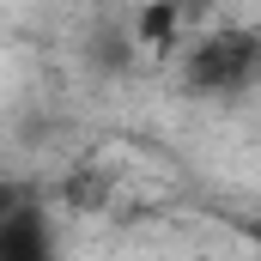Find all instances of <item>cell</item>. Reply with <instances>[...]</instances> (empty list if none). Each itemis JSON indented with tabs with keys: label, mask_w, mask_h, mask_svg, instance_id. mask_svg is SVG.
<instances>
[{
	"label": "cell",
	"mask_w": 261,
	"mask_h": 261,
	"mask_svg": "<svg viewBox=\"0 0 261 261\" xmlns=\"http://www.w3.org/2000/svg\"><path fill=\"white\" fill-rule=\"evenodd\" d=\"M176 79L195 103H243L261 91V24H200L176 55Z\"/></svg>",
	"instance_id": "cell-1"
},
{
	"label": "cell",
	"mask_w": 261,
	"mask_h": 261,
	"mask_svg": "<svg viewBox=\"0 0 261 261\" xmlns=\"http://www.w3.org/2000/svg\"><path fill=\"white\" fill-rule=\"evenodd\" d=\"M0 261H61V243H55V219L37 206L0 219Z\"/></svg>",
	"instance_id": "cell-2"
},
{
	"label": "cell",
	"mask_w": 261,
	"mask_h": 261,
	"mask_svg": "<svg viewBox=\"0 0 261 261\" xmlns=\"http://www.w3.org/2000/svg\"><path fill=\"white\" fill-rule=\"evenodd\" d=\"M24 206H37V189L18 182V176H0V219H12V213H24Z\"/></svg>",
	"instance_id": "cell-4"
},
{
	"label": "cell",
	"mask_w": 261,
	"mask_h": 261,
	"mask_svg": "<svg viewBox=\"0 0 261 261\" xmlns=\"http://www.w3.org/2000/svg\"><path fill=\"white\" fill-rule=\"evenodd\" d=\"M182 31H200V24H213V12H219V0H158Z\"/></svg>",
	"instance_id": "cell-3"
}]
</instances>
